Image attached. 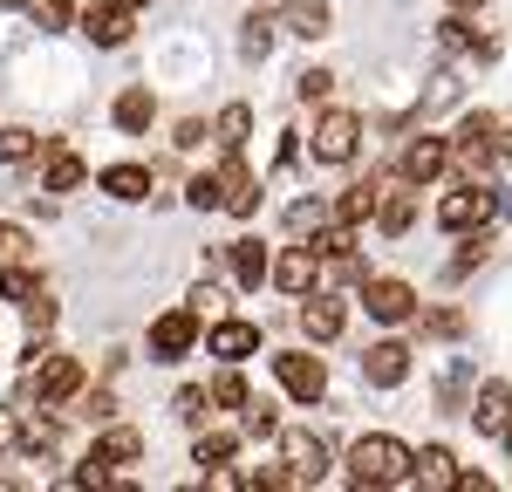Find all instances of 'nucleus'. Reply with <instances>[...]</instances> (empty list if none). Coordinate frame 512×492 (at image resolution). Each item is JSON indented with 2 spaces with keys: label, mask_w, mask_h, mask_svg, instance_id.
Masks as SVG:
<instances>
[{
  "label": "nucleus",
  "mask_w": 512,
  "mask_h": 492,
  "mask_svg": "<svg viewBox=\"0 0 512 492\" xmlns=\"http://www.w3.org/2000/svg\"><path fill=\"white\" fill-rule=\"evenodd\" d=\"M410 458L417 451L390 438V431H369V438H355L349 458H342V472H349V486L362 492H390V486H410Z\"/></svg>",
  "instance_id": "obj_1"
},
{
  "label": "nucleus",
  "mask_w": 512,
  "mask_h": 492,
  "mask_svg": "<svg viewBox=\"0 0 512 492\" xmlns=\"http://www.w3.org/2000/svg\"><path fill=\"white\" fill-rule=\"evenodd\" d=\"M499 205H506V192H492V185H458L437 199V226L444 233H485Z\"/></svg>",
  "instance_id": "obj_2"
},
{
  "label": "nucleus",
  "mask_w": 512,
  "mask_h": 492,
  "mask_svg": "<svg viewBox=\"0 0 512 492\" xmlns=\"http://www.w3.org/2000/svg\"><path fill=\"white\" fill-rule=\"evenodd\" d=\"M137 458H144V438H137L130 424H110V431L89 445V458L76 465V486H110V472H117V465H137Z\"/></svg>",
  "instance_id": "obj_3"
},
{
  "label": "nucleus",
  "mask_w": 512,
  "mask_h": 492,
  "mask_svg": "<svg viewBox=\"0 0 512 492\" xmlns=\"http://www.w3.org/2000/svg\"><path fill=\"white\" fill-rule=\"evenodd\" d=\"M362 308H369V322L403 328V322H417V287L396 281V274H369L362 281Z\"/></svg>",
  "instance_id": "obj_4"
},
{
  "label": "nucleus",
  "mask_w": 512,
  "mask_h": 492,
  "mask_svg": "<svg viewBox=\"0 0 512 492\" xmlns=\"http://www.w3.org/2000/svg\"><path fill=\"white\" fill-rule=\"evenodd\" d=\"M82 383H89V369L76 363V356H55V349H48V356H41L35 369H28V390H35L41 404L55 410V404H76L82 397Z\"/></svg>",
  "instance_id": "obj_5"
},
{
  "label": "nucleus",
  "mask_w": 512,
  "mask_h": 492,
  "mask_svg": "<svg viewBox=\"0 0 512 492\" xmlns=\"http://www.w3.org/2000/svg\"><path fill=\"white\" fill-rule=\"evenodd\" d=\"M274 383L294 397V404H321V397H328V369H321V356H308V349H280Z\"/></svg>",
  "instance_id": "obj_6"
},
{
  "label": "nucleus",
  "mask_w": 512,
  "mask_h": 492,
  "mask_svg": "<svg viewBox=\"0 0 512 492\" xmlns=\"http://www.w3.org/2000/svg\"><path fill=\"white\" fill-rule=\"evenodd\" d=\"M308 151H315V164H349L355 151H362V117H355V110H328V117H315Z\"/></svg>",
  "instance_id": "obj_7"
},
{
  "label": "nucleus",
  "mask_w": 512,
  "mask_h": 492,
  "mask_svg": "<svg viewBox=\"0 0 512 492\" xmlns=\"http://www.w3.org/2000/svg\"><path fill=\"white\" fill-rule=\"evenodd\" d=\"M198 335H205V315L198 308H171L151 322V363H178V356H192Z\"/></svg>",
  "instance_id": "obj_8"
},
{
  "label": "nucleus",
  "mask_w": 512,
  "mask_h": 492,
  "mask_svg": "<svg viewBox=\"0 0 512 492\" xmlns=\"http://www.w3.org/2000/svg\"><path fill=\"white\" fill-rule=\"evenodd\" d=\"M396 171H403L410 185L444 178V171H451V137H431V130H424V137H410V144H403V158H396Z\"/></svg>",
  "instance_id": "obj_9"
},
{
  "label": "nucleus",
  "mask_w": 512,
  "mask_h": 492,
  "mask_svg": "<svg viewBox=\"0 0 512 492\" xmlns=\"http://www.w3.org/2000/svg\"><path fill=\"white\" fill-rule=\"evenodd\" d=\"M274 287H280V294H315V287H321V246L315 240L287 246V253L274 260Z\"/></svg>",
  "instance_id": "obj_10"
},
{
  "label": "nucleus",
  "mask_w": 512,
  "mask_h": 492,
  "mask_svg": "<svg viewBox=\"0 0 512 492\" xmlns=\"http://www.w3.org/2000/svg\"><path fill=\"white\" fill-rule=\"evenodd\" d=\"M403 376H410V342H369V349H362V383H376V390H396V383H403Z\"/></svg>",
  "instance_id": "obj_11"
},
{
  "label": "nucleus",
  "mask_w": 512,
  "mask_h": 492,
  "mask_svg": "<svg viewBox=\"0 0 512 492\" xmlns=\"http://www.w3.org/2000/svg\"><path fill=\"white\" fill-rule=\"evenodd\" d=\"M219 185H226V212H233V219H253V212H260V178L246 171L239 151L219 158Z\"/></svg>",
  "instance_id": "obj_12"
},
{
  "label": "nucleus",
  "mask_w": 512,
  "mask_h": 492,
  "mask_svg": "<svg viewBox=\"0 0 512 492\" xmlns=\"http://www.w3.org/2000/svg\"><path fill=\"white\" fill-rule=\"evenodd\" d=\"M417 205H424V185H396V192H383V205H376V233L383 240H403L410 226H417Z\"/></svg>",
  "instance_id": "obj_13"
},
{
  "label": "nucleus",
  "mask_w": 512,
  "mask_h": 492,
  "mask_svg": "<svg viewBox=\"0 0 512 492\" xmlns=\"http://www.w3.org/2000/svg\"><path fill=\"white\" fill-rule=\"evenodd\" d=\"M205 349H212L219 363H246V356L260 349V328H253V322H239V315H219V322L205 328Z\"/></svg>",
  "instance_id": "obj_14"
},
{
  "label": "nucleus",
  "mask_w": 512,
  "mask_h": 492,
  "mask_svg": "<svg viewBox=\"0 0 512 492\" xmlns=\"http://www.w3.org/2000/svg\"><path fill=\"white\" fill-rule=\"evenodd\" d=\"M342 328H349V308H342L335 294H321V287L301 294V335H308V342H335Z\"/></svg>",
  "instance_id": "obj_15"
},
{
  "label": "nucleus",
  "mask_w": 512,
  "mask_h": 492,
  "mask_svg": "<svg viewBox=\"0 0 512 492\" xmlns=\"http://www.w3.org/2000/svg\"><path fill=\"white\" fill-rule=\"evenodd\" d=\"M410 486L458 492V458H451V445H424V451H417V458H410Z\"/></svg>",
  "instance_id": "obj_16"
},
{
  "label": "nucleus",
  "mask_w": 512,
  "mask_h": 492,
  "mask_svg": "<svg viewBox=\"0 0 512 492\" xmlns=\"http://www.w3.org/2000/svg\"><path fill=\"white\" fill-rule=\"evenodd\" d=\"M472 431L478 438H499L506 431V417H512V383H478V397H472Z\"/></svg>",
  "instance_id": "obj_17"
},
{
  "label": "nucleus",
  "mask_w": 512,
  "mask_h": 492,
  "mask_svg": "<svg viewBox=\"0 0 512 492\" xmlns=\"http://www.w3.org/2000/svg\"><path fill=\"white\" fill-rule=\"evenodd\" d=\"M130 7H110V0H96V7H82V35L96 41V48H123L130 41Z\"/></svg>",
  "instance_id": "obj_18"
},
{
  "label": "nucleus",
  "mask_w": 512,
  "mask_h": 492,
  "mask_svg": "<svg viewBox=\"0 0 512 492\" xmlns=\"http://www.w3.org/2000/svg\"><path fill=\"white\" fill-rule=\"evenodd\" d=\"M82 178H89V164L69 144H41V192H76Z\"/></svg>",
  "instance_id": "obj_19"
},
{
  "label": "nucleus",
  "mask_w": 512,
  "mask_h": 492,
  "mask_svg": "<svg viewBox=\"0 0 512 492\" xmlns=\"http://www.w3.org/2000/svg\"><path fill=\"white\" fill-rule=\"evenodd\" d=\"M280 445H287V465L301 472V486H315L321 472H328V445H321L315 431H280Z\"/></svg>",
  "instance_id": "obj_20"
},
{
  "label": "nucleus",
  "mask_w": 512,
  "mask_h": 492,
  "mask_svg": "<svg viewBox=\"0 0 512 492\" xmlns=\"http://www.w3.org/2000/svg\"><path fill=\"white\" fill-rule=\"evenodd\" d=\"M383 192H390L383 178H355L349 192L335 199V219H342V226H369V219H376V205H383Z\"/></svg>",
  "instance_id": "obj_21"
},
{
  "label": "nucleus",
  "mask_w": 512,
  "mask_h": 492,
  "mask_svg": "<svg viewBox=\"0 0 512 492\" xmlns=\"http://www.w3.org/2000/svg\"><path fill=\"white\" fill-rule=\"evenodd\" d=\"M226 267H233V281H239V287L274 281V253H267L260 240H233V246H226Z\"/></svg>",
  "instance_id": "obj_22"
},
{
  "label": "nucleus",
  "mask_w": 512,
  "mask_h": 492,
  "mask_svg": "<svg viewBox=\"0 0 512 492\" xmlns=\"http://www.w3.org/2000/svg\"><path fill=\"white\" fill-rule=\"evenodd\" d=\"M96 185H103L110 199H123V205H137V199L158 192V178H151L144 164H110V171H96Z\"/></svg>",
  "instance_id": "obj_23"
},
{
  "label": "nucleus",
  "mask_w": 512,
  "mask_h": 492,
  "mask_svg": "<svg viewBox=\"0 0 512 492\" xmlns=\"http://www.w3.org/2000/svg\"><path fill=\"white\" fill-rule=\"evenodd\" d=\"M280 28L301 41H321L328 35V0H280Z\"/></svg>",
  "instance_id": "obj_24"
},
{
  "label": "nucleus",
  "mask_w": 512,
  "mask_h": 492,
  "mask_svg": "<svg viewBox=\"0 0 512 492\" xmlns=\"http://www.w3.org/2000/svg\"><path fill=\"white\" fill-rule=\"evenodd\" d=\"M110 117H117V130H130V137H137V130H151V117H158V96H151L144 82H130L117 103H110Z\"/></svg>",
  "instance_id": "obj_25"
},
{
  "label": "nucleus",
  "mask_w": 512,
  "mask_h": 492,
  "mask_svg": "<svg viewBox=\"0 0 512 492\" xmlns=\"http://www.w3.org/2000/svg\"><path fill=\"white\" fill-rule=\"evenodd\" d=\"M321 281L355 287V294H362V281H369V260L355 253V240H349V246H335V253H321Z\"/></svg>",
  "instance_id": "obj_26"
},
{
  "label": "nucleus",
  "mask_w": 512,
  "mask_h": 492,
  "mask_svg": "<svg viewBox=\"0 0 512 492\" xmlns=\"http://www.w3.org/2000/svg\"><path fill=\"white\" fill-rule=\"evenodd\" d=\"M212 137H219V151H246V137H253V103H226L219 123H212Z\"/></svg>",
  "instance_id": "obj_27"
},
{
  "label": "nucleus",
  "mask_w": 512,
  "mask_h": 492,
  "mask_svg": "<svg viewBox=\"0 0 512 492\" xmlns=\"http://www.w3.org/2000/svg\"><path fill=\"white\" fill-rule=\"evenodd\" d=\"M35 158H41V137L28 123H7L0 130V164H35Z\"/></svg>",
  "instance_id": "obj_28"
},
{
  "label": "nucleus",
  "mask_w": 512,
  "mask_h": 492,
  "mask_svg": "<svg viewBox=\"0 0 512 492\" xmlns=\"http://www.w3.org/2000/svg\"><path fill=\"white\" fill-rule=\"evenodd\" d=\"M28 260H35V233L14 226V219H0V267H28Z\"/></svg>",
  "instance_id": "obj_29"
},
{
  "label": "nucleus",
  "mask_w": 512,
  "mask_h": 492,
  "mask_svg": "<svg viewBox=\"0 0 512 492\" xmlns=\"http://www.w3.org/2000/svg\"><path fill=\"white\" fill-rule=\"evenodd\" d=\"M212 404H219V410H246V404H253V390H246L239 363H226L219 376H212Z\"/></svg>",
  "instance_id": "obj_30"
},
{
  "label": "nucleus",
  "mask_w": 512,
  "mask_h": 492,
  "mask_svg": "<svg viewBox=\"0 0 512 492\" xmlns=\"http://www.w3.org/2000/svg\"><path fill=\"white\" fill-rule=\"evenodd\" d=\"M274 28H280V14H253V21H246V35H239V55H246V62H267Z\"/></svg>",
  "instance_id": "obj_31"
},
{
  "label": "nucleus",
  "mask_w": 512,
  "mask_h": 492,
  "mask_svg": "<svg viewBox=\"0 0 512 492\" xmlns=\"http://www.w3.org/2000/svg\"><path fill=\"white\" fill-rule=\"evenodd\" d=\"M233 451H239V438H233V431H198V445H192V465H205V472H212V465H226Z\"/></svg>",
  "instance_id": "obj_32"
},
{
  "label": "nucleus",
  "mask_w": 512,
  "mask_h": 492,
  "mask_svg": "<svg viewBox=\"0 0 512 492\" xmlns=\"http://www.w3.org/2000/svg\"><path fill=\"white\" fill-rule=\"evenodd\" d=\"M239 431H246V438H274V431H280V410L267 404V397H253V404L239 410Z\"/></svg>",
  "instance_id": "obj_33"
},
{
  "label": "nucleus",
  "mask_w": 512,
  "mask_h": 492,
  "mask_svg": "<svg viewBox=\"0 0 512 492\" xmlns=\"http://www.w3.org/2000/svg\"><path fill=\"white\" fill-rule=\"evenodd\" d=\"M185 199H192L198 212H226V185H219V171H198L192 185H185Z\"/></svg>",
  "instance_id": "obj_34"
},
{
  "label": "nucleus",
  "mask_w": 512,
  "mask_h": 492,
  "mask_svg": "<svg viewBox=\"0 0 512 492\" xmlns=\"http://www.w3.org/2000/svg\"><path fill=\"white\" fill-rule=\"evenodd\" d=\"M0 294L28 308V301H35V294H41V274H35V267H0Z\"/></svg>",
  "instance_id": "obj_35"
},
{
  "label": "nucleus",
  "mask_w": 512,
  "mask_h": 492,
  "mask_svg": "<svg viewBox=\"0 0 512 492\" xmlns=\"http://www.w3.org/2000/svg\"><path fill=\"white\" fill-rule=\"evenodd\" d=\"M55 438H62L55 417H28V410H21V445L28 451H55Z\"/></svg>",
  "instance_id": "obj_36"
},
{
  "label": "nucleus",
  "mask_w": 512,
  "mask_h": 492,
  "mask_svg": "<svg viewBox=\"0 0 512 492\" xmlns=\"http://www.w3.org/2000/svg\"><path fill=\"white\" fill-rule=\"evenodd\" d=\"M171 410H178L185 424H205V417L219 410V404H212V383H205V390H198V383H192V390H178V404H171Z\"/></svg>",
  "instance_id": "obj_37"
},
{
  "label": "nucleus",
  "mask_w": 512,
  "mask_h": 492,
  "mask_svg": "<svg viewBox=\"0 0 512 492\" xmlns=\"http://www.w3.org/2000/svg\"><path fill=\"white\" fill-rule=\"evenodd\" d=\"M76 410H82V417H89V424H110V417H117V397H110V390H89V383H82Z\"/></svg>",
  "instance_id": "obj_38"
},
{
  "label": "nucleus",
  "mask_w": 512,
  "mask_h": 492,
  "mask_svg": "<svg viewBox=\"0 0 512 492\" xmlns=\"http://www.w3.org/2000/svg\"><path fill=\"white\" fill-rule=\"evenodd\" d=\"M478 267H485V233H465V253H458L444 274H451V281H465V274H478Z\"/></svg>",
  "instance_id": "obj_39"
},
{
  "label": "nucleus",
  "mask_w": 512,
  "mask_h": 492,
  "mask_svg": "<svg viewBox=\"0 0 512 492\" xmlns=\"http://www.w3.org/2000/svg\"><path fill=\"white\" fill-rule=\"evenodd\" d=\"M328 89H335L328 69H301V76H294V96H301V103H328Z\"/></svg>",
  "instance_id": "obj_40"
},
{
  "label": "nucleus",
  "mask_w": 512,
  "mask_h": 492,
  "mask_svg": "<svg viewBox=\"0 0 512 492\" xmlns=\"http://www.w3.org/2000/svg\"><path fill=\"white\" fill-rule=\"evenodd\" d=\"M28 14H35V28H48V35H55V28H69V21H76V7H69V0H35V7H28Z\"/></svg>",
  "instance_id": "obj_41"
},
{
  "label": "nucleus",
  "mask_w": 512,
  "mask_h": 492,
  "mask_svg": "<svg viewBox=\"0 0 512 492\" xmlns=\"http://www.w3.org/2000/svg\"><path fill=\"white\" fill-rule=\"evenodd\" d=\"M424 335H444V342L465 335V308H431V315H424Z\"/></svg>",
  "instance_id": "obj_42"
},
{
  "label": "nucleus",
  "mask_w": 512,
  "mask_h": 492,
  "mask_svg": "<svg viewBox=\"0 0 512 492\" xmlns=\"http://www.w3.org/2000/svg\"><path fill=\"white\" fill-rule=\"evenodd\" d=\"M21 315H28V328H35V335H48V328H55V294L41 287V294L28 301V308H21Z\"/></svg>",
  "instance_id": "obj_43"
},
{
  "label": "nucleus",
  "mask_w": 512,
  "mask_h": 492,
  "mask_svg": "<svg viewBox=\"0 0 512 492\" xmlns=\"http://www.w3.org/2000/svg\"><path fill=\"white\" fill-rule=\"evenodd\" d=\"M185 308H198V315H205V328H212V322H219V287H212V281H198L192 294H185Z\"/></svg>",
  "instance_id": "obj_44"
},
{
  "label": "nucleus",
  "mask_w": 512,
  "mask_h": 492,
  "mask_svg": "<svg viewBox=\"0 0 512 492\" xmlns=\"http://www.w3.org/2000/svg\"><path fill=\"white\" fill-rule=\"evenodd\" d=\"M198 137H205V123H198V117H185V123H178V137H171V144H178V151H192Z\"/></svg>",
  "instance_id": "obj_45"
},
{
  "label": "nucleus",
  "mask_w": 512,
  "mask_h": 492,
  "mask_svg": "<svg viewBox=\"0 0 512 492\" xmlns=\"http://www.w3.org/2000/svg\"><path fill=\"white\" fill-rule=\"evenodd\" d=\"M499 164H512V123L499 130Z\"/></svg>",
  "instance_id": "obj_46"
},
{
  "label": "nucleus",
  "mask_w": 512,
  "mask_h": 492,
  "mask_svg": "<svg viewBox=\"0 0 512 492\" xmlns=\"http://www.w3.org/2000/svg\"><path fill=\"white\" fill-rule=\"evenodd\" d=\"M451 7H458V14H472V7H485V0H451Z\"/></svg>",
  "instance_id": "obj_47"
},
{
  "label": "nucleus",
  "mask_w": 512,
  "mask_h": 492,
  "mask_svg": "<svg viewBox=\"0 0 512 492\" xmlns=\"http://www.w3.org/2000/svg\"><path fill=\"white\" fill-rule=\"evenodd\" d=\"M499 445H506V451H512V417H506V431H499Z\"/></svg>",
  "instance_id": "obj_48"
},
{
  "label": "nucleus",
  "mask_w": 512,
  "mask_h": 492,
  "mask_svg": "<svg viewBox=\"0 0 512 492\" xmlns=\"http://www.w3.org/2000/svg\"><path fill=\"white\" fill-rule=\"evenodd\" d=\"M0 7H35V0H0Z\"/></svg>",
  "instance_id": "obj_49"
}]
</instances>
